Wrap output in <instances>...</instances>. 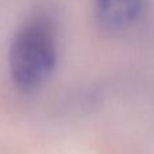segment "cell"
<instances>
[{"mask_svg": "<svg viewBox=\"0 0 154 154\" xmlns=\"http://www.w3.org/2000/svg\"><path fill=\"white\" fill-rule=\"evenodd\" d=\"M56 43L49 23L32 20L15 35L10 49V70L20 91L37 89L56 66Z\"/></svg>", "mask_w": 154, "mask_h": 154, "instance_id": "obj_1", "label": "cell"}, {"mask_svg": "<svg viewBox=\"0 0 154 154\" xmlns=\"http://www.w3.org/2000/svg\"><path fill=\"white\" fill-rule=\"evenodd\" d=\"M97 16L106 27L122 30L139 18L142 0H96Z\"/></svg>", "mask_w": 154, "mask_h": 154, "instance_id": "obj_2", "label": "cell"}]
</instances>
